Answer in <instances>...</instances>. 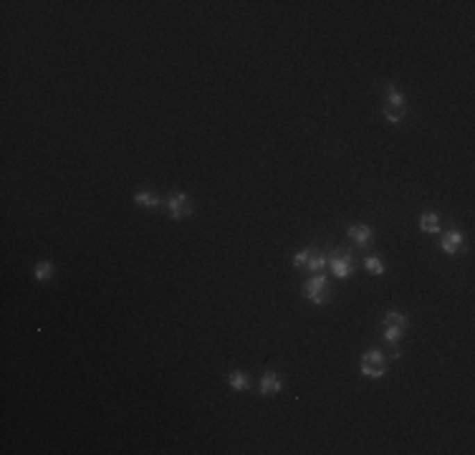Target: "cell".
<instances>
[{"mask_svg":"<svg viewBox=\"0 0 475 455\" xmlns=\"http://www.w3.org/2000/svg\"><path fill=\"white\" fill-rule=\"evenodd\" d=\"M407 314L402 311H387L385 319H382V336H385V344L390 347V359H399L402 357V349H399V342L407 331Z\"/></svg>","mask_w":475,"mask_h":455,"instance_id":"6da1fadb","label":"cell"},{"mask_svg":"<svg viewBox=\"0 0 475 455\" xmlns=\"http://www.w3.org/2000/svg\"><path fill=\"white\" fill-rule=\"evenodd\" d=\"M134 203L140 205V208H144V210H154V208L162 205V200L160 195H154L149 190H140V192H134Z\"/></svg>","mask_w":475,"mask_h":455,"instance_id":"7c38bea8","label":"cell"},{"mask_svg":"<svg viewBox=\"0 0 475 455\" xmlns=\"http://www.w3.org/2000/svg\"><path fill=\"white\" fill-rule=\"evenodd\" d=\"M440 251L445 253V256H458L460 251H465V235H462V231H458V228H447V231H442Z\"/></svg>","mask_w":475,"mask_h":455,"instance_id":"9c48e42d","label":"cell"},{"mask_svg":"<svg viewBox=\"0 0 475 455\" xmlns=\"http://www.w3.org/2000/svg\"><path fill=\"white\" fill-rule=\"evenodd\" d=\"M165 210H167V215L172 217V220L180 223V220L192 215L195 205H192V197H190L188 192H172V195L165 200Z\"/></svg>","mask_w":475,"mask_h":455,"instance_id":"52a82bcc","label":"cell"},{"mask_svg":"<svg viewBox=\"0 0 475 455\" xmlns=\"http://www.w3.org/2000/svg\"><path fill=\"white\" fill-rule=\"evenodd\" d=\"M301 291L314 306H326L331 301V288H328V279L324 273H311V279L303 283Z\"/></svg>","mask_w":475,"mask_h":455,"instance_id":"5b68a950","label":"cell"},{"mask_svg":"<svg viewBox=\"0 0 475 455\" xmlns=\"http://www.w3.org/2000/svg\"><path fill=\"white\" fill-rule=\"evenodd\" d=\"M382 112L390 124H402L407 117V99L394 81H387L385 86V101H382Z\"/></svg>","mask_w":475,"mask_h":455,"instance_id":"7a4b0ae2","label":"cell"},{"mask_svg":"<svg viewBox=\"0 0 475 455\" xmlns=\"http://www.w3.org/2000/svg\"><path fill=\"white\" fill-rule=\"evenodd\" d=\"M53 273H56V266H53V260H38L33 266V279L38 283H46V281L53 279Z\"/></svg>","mask_w":475,"mask_h":455,"instance_id":"5bb4252c","label":"cell"},{"mask_svg":"<svg viewBox=\"0 0 475 455\" xmlns=\"http://www.w3.org/2000/svg\"><path fill=\"white\" fill-rule=\"evenodd\" d=\"M228 385H231V390H235V392H248V390H251V379H248V374H245L243 370H233L231 374H228Z\"/></svg>","mask_w":475,"mask_h":455,"instance_id":"4fadbf2b","label":"cell"},{"mask_svg":"<svg viewBox=\"0 0 475 455\" xmlns=\"http://www.w3.org/2000/svg\"><path fill=\"white\" fill-rule=\"evenodd\" d=\"M362 266L367 268V273H372V276H385L387 273L385 260L379 258V256H367V258L362 260Z\"/></svg>","mask_w":475,"mask_h":455,"instance_id":"9a60e30c","label":"cell"},{"mask_svg":"<svg viewBox=\"0 0 475 455\" xmlns=\"http://www.w3.org/2000/svg\"><path fill=\"white\" fill-rule=\"evenodd\" d=\"M328 268H331V273H334L339 281L349 279L351 273L356 271L354 256H351L347 248H331V251H328Z\"/></svg>","mask_w":475,"mask_h":455,"instance_id":"8992f818","label":"cell"},{"mask_svg":"<svg viewBox=\"0 0 475 455\" xmlns=\"http://www.w3.org/2000/svg\"><path fill=\"white\" fill-rule=\"evenodd\" d=\"M347 238L354 248L364 251V248H369L372 240H374V231H372V225L367 223H349L347 225Z\"/></svg>","mask_w":475,"mask_h":455,"instance_id":"ba28073f","label":"cell"},{"mask_svg":"<svg viewBox=\"0 0 475 455\" xmlns=\"http://www.w3.org/2000/svg\"><path fill=\"white\" fill-rule=\"evenodd\" d=\"M294 268L306 273H324V268H328V251L314 248V245L301 248L294 256Z\"/></svg>","mask_w":475,"mask_h":455,"instance_id":"277c9868","label":"cell"},{"mask_svg":"<svg viewBox=\"0 0 475 455\" xmlns=\"http://www.w3.org/2000/svg\"><path fill=\"white\" fill-rule=\"evenodd\" d=\"M283 390V379H281L278 372L266 370L263 372V377H260V385H258V392L263 397H271V395H278Z\"/></svg>","mask_w":475,"mask_h":455,"instance_id":"30bf717a","label":"cell"},{"mask_svg":"<svg viewBox=\"0 0 475 455\" xmlns=\"http://www.w3.org/2000/svg\"><path fill=\"white\" fill-rule=\"evenodd\" d=\"M417 225H419V233H427V235H435V233H440L442 220H440V215H438V213L427 210V213H422V215H419Z\"/></svg>","mask_w":475,"mask_h":455,"instance_id":"8fae6325","label":"cell"},{"mask_svg":"<svg viewBox=\"0 0 475 455\" xmlns=\"http://www.w3.org/2000/svg\"><path fill=\"white\" fill-rule=\"evenodd\" d=\"M387 370H390V357H387L382 349H377V347H369V349L362 354V359H359V372H362V377H367V379L385 377Z\"/></svg>","mask_w":475,"mask_h":455,"instance_id":"3957f363","label":"cell"}]
</instances>
